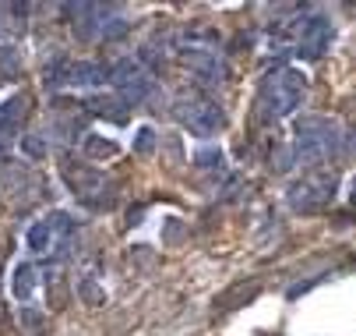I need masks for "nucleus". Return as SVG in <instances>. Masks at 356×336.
Listing matches in <instances>:
<instances>
[{
  "instance_id": "8",
  "label": "nucleus",
  "mask_w": 356,
  "mask_h": 336,
  "mask_svg": "<svg viewBox=\"0 0 356 336\" xmlns=\"http://www.w3.org/2000/svg\"><path fill=\"white\" fill-rule=\"evenodd\" d=\"M67 241L57 234V227L49 223V216L46 220H39V223H32V230H29V248L35 252V255H49L54 248H64Z\"/></svg>"
},
{
  "instance_id": "15",
  "label": "nucleus",
  "mask_w": 356,
  "mask_h": 336,
  "mask_svg": "<svg viewBox=\"0 0 356 336\" xmlns=\"http://www.w3.org/2000/svg\"><path fill=\"white\" fill-rule=\"evenodd\" d=\"M152 149H156V131H152V128H141V131L134 135V153H138V156H148Z\"/></svg>"
},
{
  "instance_id": "3",
  "label": "nucleus",
  "mask_w": 356,
  "mask_h": 336,
  "mask_svg": "<svg viewBox=\"0 0 356 336\" xmlns=\"http://www.w3.org/2000/svg\"><path fill=\"white\" fill-rule=\"evenodd\" d=\"M177 117H180V124L191 135H201V138L219 135L226 128L222 107L216 100H209V96H201V92H184L180 96V100H177Z\"/></svg>"
},
{
  "instance_id": "18",
  "label": "nucleus",
  "mask_w": 356,
  "mask_h": 336,
  "mask_svg": "<svg viewBox=\"0 0 356 336\" xmlns=\"http://www.w3.org/2000/svg\"><path fill=\"white\" fill-rule=\"evenodd\" d=\"M25 153L32 156V160H39V156H46V138H35V135H25Z\"/></svg>"
},
{
  "instance_id": "9",
  "label": "nucleus",
  "mask_w": 356,
  "mask_h": 336,
  "mask_svg": "<svg viewBox=\"0 0 356 336\" xmlns=\"http://www.w3.org/2000/svg\"><path fill=\"white\" fill-rule=\"evenodd\" d=\"M103 82H110L106 68L95 64V61H78V64H67V85H81V89H99Z\"/></svg>"
},
{
  "instance_id": "1",
  "label": "nucleus",
  "mask_w": 356,
  "mask_h": 336,
  "mask_svg": "<svg viewBox=\"0 0 356 336\" xmlns=\"http://www.w3.org/2000/svg\"><path fill=\"white\" fill-rule=\"evenodd\" d=\"M342 149V128L332 117H300L296 121V153L311 163L332 160Z\"/></svg>"
},
{
  "instance_id": "7",
  "label": "nucleus",
  "mask_w": 356,
  "mask_h": 336,
  "mask_svg": "<svg viewBox=\"0 0 356 336\" xmlns=\"http://www.w3.org/2000/svg\"><path fill=\"white\" fill-rule=\"evenodd\" d=\"M64 181L78 191L81 199H92V195H99V188H106V177L99 174L95 167H85V163H64Z\"/></svg>"
},
{
  "instance_id": "16",
  "label": "nucleus",
  "mask_w": 356,
  "mask_h": 336,
  "mask_svg": "<svg viewBox=\"0 0 356 336\" xmlns=\"http://www.w3.org/2000/svg\"><path fill=\"white\" fill-rule=\"evenodd\" d=\"M18 68H22V61H18V54H15V46H0V71L11 75V71H18Z\"/></svg>"
},
{
  "instance_id": "6",
  "label": "nucleus",
  "mask_w": 356,
  "mask_h": 336,
  "mask_svg": "<svg viewBox=\"0 0 356 336\" xmlns=\"http://www.w3.org/2000/svg\"><path fill=\"white\" fill-rule=\"evenodd\" d=\"M328 43H332V22L325 15H314V18H303L300 22V32H296V43L293 46H296L300 57L314 61V57H321L328 50Z\"/></svg>"
},
{
  "instance_id": "14",
  "label": "nucleus",
  "mask_w": 356,
  "mask_h": 336,
  "mask_svg": "<svg viewBox=\"0 0 356 336\" xmlns=\"http://www.w3.org/2000/svg\"><path fill=\"white\" fill-rule=\"evenodd\" d=\"M78 294H81V301H85V305H103V301H106V294H103V287H99V283H92L88 276L81 280V287H78Z\"/></svg>"
},
{
  "instance_id": "11",
  "label": "nucleus",
  "mask_w": 356,
  "mask_h": 336,
  "mask_svg": "<svg viewBox=\"0 0 356 336\" xmlns=\"http://www.w3.org/2000/svg\"><path fill=\"white\" fill-rule=\"evenodd\" d=\"M25 114H29V100H25V96H11V100L0 103V128L18 124Z\"/></svg>"
},
{
  "instance_id": "4",
  "label": "nucleus",
  "mask_w": 356,
  "mask_h": 336,
  "mask_svg": "<svg viewBox=\"0 0 356 336\" xmlns=\"http://www.w3.org/2000/svg\"><path fill=\"white\" fill-rule=\"evenodd\" d=\"M332 195H335V174L332 170H314V174H307V177H300V181L289 184L286 202L296 213H314V209L328 206Z\"/></svg>"
},
{
  "instance_id": "2",
  "label": "nucleus",
  "mask_w": 356,
  "mask_h": 336,
  "mask_svg": "<svg viewBox=\"0 0 356 336\" xmlns=\"http://www.w3.org/2000/svg\"><path fill=\"white\" fill-rule=\"evenodd\" d=\"M303 96H307V78H303L300 71H293V68H282V71L268 75V82H265L261 110H265L268 121L289 117V114L303 103Z\"/></svg>"
},
{
  "instance_id": "17",
  "label": "nucleus",
  "mask_w": 356,
  "mask_h": 336,
  "mask_svg": "<svg viewBox=\"0 0 356 336\" xmlns=\"http://www.w3.org/2000/svg\"><path fill=\"white\" fill-rule=\"evenodd\" d=\"M18 319H22V326H25L29 333H42V326H46V319H42L35 308H22V315H18Z\"/></svg>"
},
{
  "instance_id": "13",
  "label": "nucleus",
  "mask_w": 356,
  "mask_h": 336,
  "mask_svg": "<svg viewBox=\"0 0 356 336\" xmlns=\"http://www.w3.org/2000/svg\"><path fill=\"white\" fill-rule=\"evenodd\" d=\"M197 167H201V170H209V174H222V170H226L219 149H201V153H197Z\"/></svg>"
},
{
  "instance_id": "12",
  "label": "nucleus",
  "mask_w": 356,
  "mask_h": 336,
  "mask_svg": "<svg viewBox=\"0 0 356 336\" xmlns=\"http://www.w3.org/2000/svg\"><path fill=\"white\" fill-rule=\"evenodd\" d=\"M85 156L88 160H95V163H103V160H110V156H117V146L113 142H106V138H99V135H88L85 142Z\"/></svg>"
},
{
  "instance_id": "5",
  "label": "nucleus",
  "mask_w": 356,
  "mask_h": 336,
  "mask_svg": "<svg viewBox=\"0 0 356 336\" xmlns=\"http://www.w3.org/2000/svg\"><path fill=\"white\" fill-rule=\"evenodd\" d=\"M177 61H180L187 71H194L201 82L222 85V82L229 78V68H226V61L219 57V50H187V46H180Z\"/></svg>"
},
{
  "instance_id": "10",
  "label": "nucleus",
  "mask_w": 356,
  "mask_h": 336,
  "mask_svg": "<svg viewBox=\"0 0 356 336\" xmlns=\"http://www.w3.org/2000/svg\"><path fill=\"white\" fill-rule=\"evenodd\" d=\"M35 287H39V269H35L32 262H22V266L15 269V276H11V294H15L18 301H32Z\"/></svg>"
}]
</instances>
